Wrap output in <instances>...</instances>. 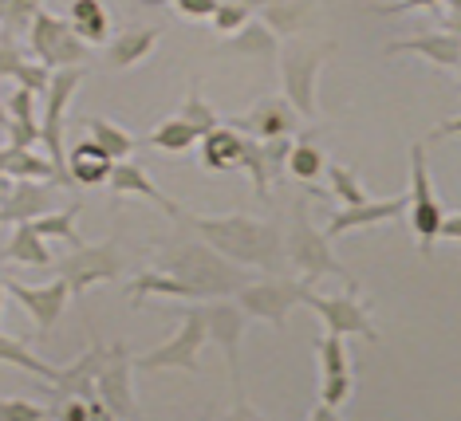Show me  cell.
Masks as SVG:
<instances>
[{
    "instance_id": "6da1fadb",
    "label": "cell",
    "mask_w": 461,
    "mask_h": 421,
    "mask_svg": "<svg viewBox=\"0 0 461 421\" xmlns=\"http://www.w3.org/2000/svg\"><path fill=\"white\" fill-rule=\"evenodd\" d=\"M177 225L197 233L209 248H217L225 260L240 268H260L268 276H288V256H285V228L272 220H257L245 213L229 217H202V213H182Z\"/></svg>"
},
{
    "instance_id": "7a4b0ae2",
    "label": "cell",
    "mask_w": 461,
    "mask_h": 421,
    "mask_svg": "<svg viewBox=\"0 0 461 421\" xmlns=\"http://www.w3.org/2000/svg\"><path fill=\"white\" fill-rule=\"evenodd\" d=\"M158 252V268L177 276L190 288L194 300H229V296H240V291L253 283L249 268L225 260L217 248H209L202 237H166L154 245Z\"/></svg>"
},
{
    "instance_id": "3957f363",
    "label": "cell",
    "mask_w": 461,
    "mask_h": 421,
    "mask_svg": "<svg viewBox=\"0 0 461 421\" xmlns=\"http://www.w3.org/2000/svg\"><path fill=\"white\" fill-rule=\"evenodd\" d=\"M328 233H320L308 217V202H292V217H288V228H285V256H288V268L296 272L300 280L308 283H320L323 276L348 283V291H359V280L351 276L348 268L335 260V252L328 245Z\"/></svg>"
},
{
    "instance_id": "277c9868",
    "label": "cell",
    "mask_w": 461,
    "mask_h": 421,
    "mask_svg": "<svg viewBox=\"0 0 461 421\" xmlns=\"http://www.w3.org/2000/svg\"><path fill=\"white\" fill-rule=\"evenodd\" d=\"M177 315H182V327L174 331V339L139 354V359H134L139 371H190V374L202 371V366H197V351L209 343L205 311H202V303H185Z\"/></svg>"
},
{
    "instance_id": "5b68a950",
    "label": "cell",
    "mask_w": 461,
    "mask_h": 421,
    "mask_svg": "<svg viewBox=\"0 0 461 421\" xmlns=\"http://www.w3.org/2000/svg\"><path fill=\"white\" fill-rule=\"evenodd\" d=\"M79 79H83L79 67L56 71V76H51V91H48V99H44V111H40V134H44V150H48V157H51V166H56L59 185H64V189L76 185V182H71V174H68L64 122H68L71 99H76V91H79Z\"/></svg>"
},
{
    "instance_id": "8992f818",
    "label": "cell",
    "mask_w": 461,
    "mask_h": 421,
    "mask_svg": "<svg viewBox=\"0 0 461 421\" xmlns=\"http://www.w3.org/2000/svg\"><path fill=\"white\" fill-rule=\"evenodd\" d=\"M56 272L71 288V300H79L91 283L119 280L122 272H127V256H122V248H119V237H107L103 245H83L76 252H68L56 264Z\"/></svg>"
},
{
    "instance_id": "52a82bcc",
    "label": "cell",
    "mask_w": 461,
    "mask_h": 421,
    "mask_svg": "<svg viewBox=\"0 0 461 421\" xmlns=\"http://www.w3.org/2000/svg\"><path fill=\"white\" fill-rule=\"evenodd\" d=\"M411 233L418 240V248L429 252L434 240L442 237V220H446V205L442 197L434 193V182H429V162H426V146L414 142L411 146Z\"/></svg>"
},
{
    "instance_id": "ba28073f",
    "label": "cell",
    "mask_w": 461,
    "mask_h": 421,
    "mask_svg": "<svg viewBox=\"0 0 461 421\" xmlns=\"http://www.w3.org/2000/svg\"><path fill=\"white\" fill-rule=\"evenodd\" d=\"M335 44H300L280 56V76H285V99L296 107L300 119H316V79L320 67L331 59Z\"/></svg>"
},
{
    "instance_id": "9c48e42d",
    "label": "cell",
    "mask_w": 461,
    "mask_h": 421,
    "mask_svg": "<svg viewBox=\"0 0 461 421\" xmlns=\"http://www.w3.org/2000/svg\"><path fill=\"white\" fill-rule=\"evenodd\" d=\"M28 48H32L36 63H44L48 71L79 67V63H87V56H91V48L76 36L71 20L51 16V13H40V16L32 20V31H28Z\"/></svg>"
},
{
    "instance_id": "30bf717a",
    "label": "cell",
    "mask_w": 461,
    "mask_h": 421,
    "mask_svg": "<svg viewBox=\"0 0 461 421\" xmlns=\"http://www.w3.org/2000/svg\"><path fill=\"white\" fill-rule=\"evenodd\" d=\"M308 288H312V283L300 280V276H272V280L249 283V288L237 296V303H240V311H245V315L265 319L276 331H285L292 308H300L303 296H308Z\"/></svg>"
},
{
    "instance_id": "8fae6325",
    "label": "cell",
    "mask_w": 461,
    "mask_h": 421,
    "mask_svg": "<svg viewBox=\"0 0 461 421\" xmlns=\"http://www.w3.org/2000/svg\"><path fill=\"white\" fill-rule=\"evenodd\" d=\"M303 308H312L320 315L328 335H343V339H348V335H359L363 343H379V331H375L359 291H348V296H320L316 283H312L308 296H303Z\"/></svg>"
},
{
    "instance_id": "7c38bea8",
    "label": "cell",
    "mask_w": 461,
    "mask_h": 421,
    "mask_svg": "<svg viewBox=\"0 0 461 421\" xmlns=\"http://www.w3.org/2000/svg\"><path fill=\"white\" fill-rule=\"evenodd\" d=\"M202 311H205L209 343L221 346V354H225V363H229V378H233V398L245 394V382H240V339H245L249 315L240 311V303H233V300H209V303H202Z\"/></svg>"
},
{
    "instance_id": "4fadbf2b",
    "label": "cell",
    "mask_w": 461,
    "mask_h": 421,
    "mask_svg": "<svg viewBox=\"0 0 461 421\" xmlns=\"http://www.w3.org/2000/svg\"><path fill=\"white\" fill-rule=\"evenodd\" d=\"M111 359H114V346L95 339L76 363L59 371L56 382L44 386V394L51 398V402H64V398H83V402H95V382H99V374L107 371Z\"/></svg>"
},
{
    "instance_id": "5bb4252c",
    "label": "cell",
    "mask_w": 461,
    "mask_h": 421,
    "mask_svg": "<svg viewBox=\"0 0 461 421\" xmlns=\"http://www.w3.org/2000/svg\"><path fill=\"white\" fill-rule=\"evenodd\" d=\"M300 114L296 107L285 99V94H268V99H260L249 114H237V119H225V126H233V130L249 134V139L257 142H272V139H296L300 134Z\"/></svg>"
},
{
    "instance_id": "9a60e30c",
    "label": "cell",
    "mask_w": 461,
    "mask_h": 421,
    "mask_svg": "<svg viewBox=\"0 0 461 421\" xmlns=\"http://www.w3.org/2000/svg\"><path fill=\"white\" fill-rule=\"evenodd\" d=\"M131 374H134V359L127 354V346H114V359L107 363V371H103L95 382V398L119 421H139V402H134Z\"/></svg>"
},
{
    "instance_id": "2e32d148",
    "label": "cell",
    "mask_w": 461,
    "mask_h": 421,
    "mask_svg": "<svg viewBox=\"0 0 461 421\" xmlns=\"http://www.w3.org/2000/svg\"><path fill=\"white\" fill-rule=\"evenodd\" d=\"M8 296H16L20 308L36 319V335H40V339H51V331H56L59 315H64L68 300H71V288L64 280L44 283V288H28V283L8 280Z\"/></svg>"
},
{
    "instance_id": "e0dca14e",
    "label": "cell",
    "mask_w": 461,
    "mask_h": 421,
    "mask_svg": "<svg viewBox=\"0 0 461 421\" xmlns=\"http://www.w3.org/2000/svg\"><path fill=\"white\" fill-rule=\"evenodd\" d=\"M406 209H411V193H398V197H383V202H363V205L339 209V213L328 220V237H343V233H355V228L383 225V220L402 217Z\"/></svg>"
},
{
    "instance_id": "ac0fdd59",
    "label": "cell",
    "mask_w": 461,
    "mask_h": 421,
    "mask_svg": "<svg viewBox=\"0 0 461 421\" xmlns=\"http://www.w3.org/2000/svg\"><path fill=\"white\" fill-rule=\"evenodd\" d=\"M383 56H422L434 67H457L461 63V40L449 31H422V36H406L383 48Z\"/></svg>"
},
{
    "instance_id": "d6986e66",
    "label": "cell",
    "mask_w": 461,
    "mask_h": 421,
    "mask_svg": "<svg viewBox=\"0 0 461 421\" xmlns=\"http://www.w3.org/2000/svg\"><path fill=\"white\" fill-rule=\"evenodd\" d=\"M51 197H56V185L51 182H16L8 202L0 205V225H28V220H36L44 213H56Z\"/></svg>"
},
{
    "instance_id": "ffe728a7",
    "label": "cell",
    "mask_w": 461,
    "mask_h": 421,
    "mask_svg": "<svg viewBox=\"0 0 461 421\" xmlns=\"http://www.w3.org/2000/svg\"><path fill=\"white\" fill-rule=\"evenodd\" d=\"M245 134L233 130V126H217L213 134H205L202 142V166L209 174H233L245 166Z\"/></svg>"
},
{
    "instance_id": "44dd1931",
    "label": "cell",
    "mask_w": 461,
    "mask_h": 421,
    "mask_svg": "<svg viewBox=\"0 0 461 421\" xmlns=\"http://www.w3.org/2000/svg\"><path fill=\"white\" fill-rule=\"evenodd\" d=\"M107 185L114 189V193H139V197H146V202L158 205L166 217L182 220V209H177V202H174V197H166L162 189L150 182V174H146L142 166H134V162H114V174H111Z\"/></svg>"
},
{
    "instance_id": "7402d4cb",
    "label": "cell",
    "mask_w": 461,
    "mask_h": 421,
    "mask_svg": "<svg viewBox=\"0 0 461 421\" xmlns=\"http://www.w3.org/2000/svg\"><path fill=\"white\" fill-rule=\"evenodd\" d=\"M68 174L76 185H107L114 174V157L95 139H87L68 150Z\"/></svg>"
},
{
    "instance_id": "603a6c76",
    "label": "cell",
    "mask_w": 461,
    "mask_h": 421,
    "mask_svg": "<svg viewBox=\"0 0 461 421\" xmlns=\"http://www.w3.org/2000/svg\"><path fill=\"white\" fill-rule=\"evenodd\" d=\"M150 296H166V300H194L190 296V288H185L177 276H170V272H162V268H142L139 276L131 280V288H127V300H131V308H142Z\"/></svg>"
},
{
    "instance_id": "cb8c5ba5",
    "label": "cell",
    "mask_w": 461,
    "mask_h": 421,
    "mask_svg": "<svg viewBox=\"0 0 461 421\" xmlns=\"http://www.w3.org/2000/svg\"><path fill=\"white\" fill-rule=\"evenodd\" d=\"M316 139H320V126H316V130L296 134V146H292V154H288V174L296 177V182H303L308 189L316 185V177L328 174V157H323Z\"/></svg>"
},
{
    "instance_id": "d4e9b609",
    "label": "cell",
    "mask_w": 461,
    "mask_h": 421,
    "mask_svg": "<svg viewBox=\"0 0 461 421\" xmlns=\"http://www.w3.org/2000/svg\"><path fill=\"white\" fill-rule=\"evenodd\" d=\"M68 20L83 44H107L111 40V13L103 0H71Z\"/></svg>"
},
{
    "instance_id": "484cf974",
    "label": "cell",
    "mask_w": 461,
    "mask_h": 421,
    "mask_svg": "<svg viewBox=\"0 0 461 421\" xmlns=\"http://www.w3.org/2000/svg\"><path fill=\"white\" fill-rule=\"evenodd\" d=\"M158 36H162V28H131V31H122V36L111 40L107 63H111V67H119V71L122 67H134V63H142L154 51Z\"/></svg>"
},
{
    "instance_id": "4316f807",
    "label": "cell",
    "mask_w": 461,
    "mask_h": 421,
    "mask_svg": "<svg viewBox=\"0 0 461 421\" xmlns=\"http://www.w3.org/2000/svg\"><path fill=\"white\" fill-rule=\"evenodd\" d=\"M312 4H316V0H280V4L260 13V24L288 40V36H296L300 28L312 24Z\"/></svg>"
},
{
    "instance_id": "83f0119b",
    "label": "cell",
    "mask_w": 461,
    "mask_h": 421,
    "mask_svg": "<svg viewBox=\"0 0 461 421\" xmlns=\"http://www.w3.org/2000/svg\"><path fill=\"white\" fill-rule=\"evenodd\" d=\"M5 260L28 264V268H51V252L32 225H16V233L8 237V245H5Z\"/></svg>"
},
{
    "instance_id": "f1b7e54d",
    "label": "cell",
    "mask_w": 461,
    "mask_h": 421,
    "mask_svg": "<svg viewBox=\"0 0 461 421\" xmlns=\"http://www.w3.org/2000/svg\"><path fill=\"white\" fill-rule=\"evenodd\" d=\"M276 48H280V36L268 31L260 20L257 24L249 20V24L240 28L237 36H229V44H225L229 56H257V59H276Z\"/></svg>"
},
{
    "instance_id": "f546056e",
    "label": "cell",
    "mask_w": 461,
    "mask_h": 421,
    "mask_svg": "<svg viewBox=\"0 0 461 421\" xmlns=\"http://www.w3.org/2000/svg\"><path fill=\"white\" fill-rule=\"evenodd\" d=\"M0 363L44 378V382H56L59 378V366H51V363L40 359V354H32V346H28L24 339H16V335H0Z\"/></svg>"
},
{
    "instance_id": "4dcf8cb0",
    "label": "cell",
    "mask_w": 461,
    "mask_h": 421,
    "mask_svg": "<svg viewBox=\"0 0 461 421\" xmlns=\"http://www.w3.org/2000/svg\"><path fill=\"white\" fill-rule=\"evenodd\" d=\"M146 146H154V150H162V154H185L190 146H197L202 139H197V130L190 122H182V119H166L162 126H154L150 134L142 139Z\"/></svg>"
},
{
    "instance_id": "1f68e13d",
    "label": "cell",
    "mask_w": 461,
    "mask_h": 421,
    "mask_svg": "<svg viewBox=\"0 0 461 421\" xmlns=\"http://www.w3.org/2000/svg\"><path fill=\"white\" fill-rule=\"evenodd\" d=\"M83 130H87L91 139H95L103 150L114 157V162H131L134 146H139L127 130H122V126H114V122H107V119H83Z\"/></svg>"
},
{
    "instance_id": "d6a6232c",
    "label": "cell",
    "mask_w": 461,
    "mask_h": 421,
    "mask_svg": "<svg viewBox=\"0 0 461 421\" xmlns=\"http://www.w3.org/2000/svg\"><path fill=\"white\" fill-rule=\"evenodd\" d=\"M76 217H79V202H76V205H68L64 213H44V217L28 220V225H32L44 240H48V237L68 240L71 252H76V248H83V237H79V228H76Z\"/></svg>"
},
{
    "instance_id": "836d02e7",
    "label": "cell",
    "mask_w": 461,
    "mask_h": 421,
    "mask_svg": "<svg viewBox=\"0 0 461 421\" xmlns=\"http://www.w3.org/2000/svg\"><path fill=\"white\" fill-rule=\"evenodd\" d=\"M44 0H5V24H0V36H5V44H16L20 36H28L32 31V20L44 13Z\"/></svg>"
},
{
    "instance_id": "e575fe53",
    "label": "cell",
    "mask_w": 461,
    "mask_h": 421,
    "mask_svg": "<svg viewBox=\"0 0 461 421\" xmlns=\"http://www.w3.org/2000/svg\"><path fill=\"white\" fill-rule=\"evenodd\" d=\"M323 177H328V197H331V202H339L343 209L371 202V197H366V189L359 185V177H355V170H348V166L328 162V174H323Z\"/></svg>"
},
{
    "instance_id": "d590c367",
    "label": "cell",
    "mask_w": 461,
    "mask_h": 421,
    "mask_svg": "<svg viewBox=\"0 0 461 421\" xmlns=\"http://www.w3.org/2000/svg\"><path fill=\"white\" fill-rule=\"evenodd\" d=\"M182 122H190L194 130H197V139H205V134H213L217 126H225V119L217 114L213 107L205 103V94H202V87H190V94H185V103H182V114H177Z\"/></svg>"
},
{
    "instance_id": "8d00e7d4",
    "label": "cell",
    "mask_w": 461,
    "mask_h": 421,
    "mask_svg": "<svg viewBox=\"0 0 461 421\" xmlns=\"http://www.w3.org/2000/svg\"><path fill=\"white\" fill-rule=\"evenodd\" d=\"M316 359H320V378L351 374V359H348V343H343V335H323V339L316 343Z\"/></svg>"
},
{
    "instance_id": "74e56055",
    "label": "cell",
    "mask_w": 461,
    "mask_h": 421,
    "mask_svg": "<svg viewBox=\"0 0 461 421\" xmlns=\"http://www.w3.org/2000/svg\"><path fill=\"white\" fill-rule=\"evenodd\" d=\"M0 421H51V406H36L24 398H0Z\"/></svg>"
},
{
    "instance_id": "f35d334b",
    "label": "cell",
    "mask_w": 461,
    "mask_h": 421,
    "mask_svg": "<svg viewBox=\"0 0 461 421\" xmlns=\"http://www.w3.org/2000/svg\"><path fill=\"white\" fill-rule=\"evenodd\" d=\"M51 76H56V71H48L44 63L24 59V67L16 71V83H20L24 91H32L36 99H48V91H51Z\"/></svg>"
},
{
    "instance_id": "ab89813d",
    "label": "cell",
    "mask_w": 461,
    "mask_h": 421,
    "mask_svg": "<svg viewBox=\"0 0 461 421\" xmlns=\"http://www.w3.org/2000/svg\"><path fill=\"white\" fill-rule=\"evenodd\" d=\"M351 390H355V378H351V374L320 378V402H323V406H331V409H339L343 402H348Z\"/></svg>"
},
{
    "instance_id": "60d3db41",
    "label": "cell",
    "mask_w": 461,
    "mask_h": 421,
    "mask_svg": "<svg viewBox=\"0 0 461 421\" xmlns=\"http://www.w3.org/2000/svg\"><path fill=\"white\" fill-rule=\"evenodd\" d=\"M8 119H13V122H28V126H40V119H36V94L24 91V87H16L13 99H8Z\"/></svg>"
},
{
    "instance_id": "b9f144b4",
    "label": "cell",
    "mask_w": 461,
    "mask_h": 421,
    "mask_svg": "<svg viewBox=\"0 0 461 421\" xmlns=\"http://www.w3.org/2000/svg\"><path fill=\"white\" fill-rule=\"evenodd\" d=\"M249 16H253V13H249V8H240V4H221V8H217V16H213V28L221 31V36H237V31L249 24Z\"/></svg>"
},
{
    "instance_id": "7bdbcfd3",
    "label": "cell",
    "mask_w": 461,
    "mask_h": 421,
    "mask_svg": "<svg viewBox=\"0 0 461 421\" xmlns=\"http://www.w3.org/2000/svg\"><path fill=\"white\" fill-rule=\"evenodd\" d=\"M51 421H91V402H83V398L51 402Z\"/></svg>"
},
{
    "instance_id": "ee69618b",
    "label": "cell",
    "mask_w": 461,
    "mask_h": 421,
    "mask_svg": "<svg viewBox=\"0 0 461 421\" xmlns=\"http://www.w3.org/2000/svg\"><path fill=\"white\" fill-rule=\"evenodd\" d=\"M174 8H177V16H185V20H209V24H213L221 0H174Z\"/></svg>"
},
{
    "instance_id": "f6af8a7d",
    "label": "cell",
    "mask_w": 461,
    "mask_h": 421,
    "mask_svg": "<svg viewBox=\"0 0 461 421\" xmlns=\"http://www.w3.org/2000/svg\"><path fill=\"white\" fill-rule=\"evenodd\" d=\"M20 67H24V51L0 40V79H16Z\"/></svg>"
},
{
    "instance_id": "bcb514c9",
    "label": "cell",
    "mask_w": 461,
    "mask_h": 421,
    "mask_svg": "<svg viewBox=\"0 0 461 421\" xmlns=\"http://www.w3.org/2000/svg\"><path fill=\"white\" fill-rule=\"evenodd\" d=\"M221 421H272V417H265L260 409L249 406V398H245V394H237V398H233V409H229Z\"/></svg>"
},
{
    "instance_id": "7dc6e473",
    "label": "cell",
    "mask_w": 461,
    "mask_h": 421,
    "mask_svg": "<svg viewBox=\"0 0 461 421\" xmlns=\"http://www.w3.org/2000/svg\"><path fill=\"white\" fill-rule=\"evenodd\" d=\"M442 31L461 40V0H446V16H442Z\"/></svg>"
},
{
    "instance_id": "c3c4849f",
    "label": "cell",
    "mask_w": 461,
    "mask_h": 421,
    "mask_svg": "<svg viewBox=\"0 0 461 421\" xmlns=\"http://www.w3.org/2000/svg\"><path fill=\"white\" fill-rule=\"evenodd\" d=\"M442 240H457V245H461V213H446V220H442Z\"/></svg>"
},
{
    "instance_id": "681fc988",
    "label": "cell",
    "mask_w": 461,
    "mask_h": 421,
    "mask_svg": "<svg viewBox=\"0 0 461 421\" xmlns=\"http://www.w3.org/2000/svg\"><path fill=\"white\" fill-rule=\"evenodd\" d=\"M221 4H240V8H249V13H265V8L280 4V0H221Z\"/></svg>"
},
{
    "instance_id": "f907efd6",
    "label": "cell",
    "mask_w": 461,
    "mask_h": 421,
    "mask_svg": "<svg viewBox=\"0 0 461 421\" xmlns=\"http://www.w3.org/2000/svg\"><path fill=\"white\" fill-rule=\"evenodd\" d=\"M454 134H461V114H457V119H446L442 126H438L434 139H454Z\"/></svg>"
},
{
    "instance_id": "816d5d0a",
    "label": "cell",
    "mask_w": 461,
    "mask_h": 421,
    "mask_svg": "<svg viewBox=\"0 0 461 421\" xmlns=\"http://www.w3.org/2000/svg\"><path fill=\"white\" fill-rule=\"evenodd\" d=\"M308 421H339V414H335L331 406H323V402H320V406L308 414Z\"/></svg>"
},
{
    "instance_id": "f5cc1de1",
    "label": "cell",
    "mask_w": 461,
    "mask_h": 421,
    "mask_svg": "<svg viewBox=\"0 0 461 421\" xmlns=\"http://www.w3.org/2000/svg\"><path fill=\"white\" fill-rule=\"evenodd\" d=\"M91 421H119V417H114L111 409H107V406H103L99 398H95V402H91Z\"/></svg>"
},
{
    "instance_id": "db71d44e",
    "label": "cell",
    "mask_w": 461,
    "mask_h": 421,
    "mask_svg": "<svg viewBox=\"0 0 461 421\" xmlns=\"http://www.w3.org/2000/svg\"><path fill=\"white\" fill-rule=\"evenodd\" d=\"M5 291H8V280H0V315H5Z\"/></svg>"
},
{
    "instance_id": "11a10c76",
    "label": "cell",
    "mask_w": 461,
    "mask_h": 421,
    "mask_svg": "<svg viewBox=\"0 0 461 421\" xmlns=\"http://www.w3.org/2000/svg\"><path fill=\"white\" fill-rule=\"evenodd\" d=\"M139 4H146V8H158V4H166V0H139Z\"/></svg>"
},
{
    "instance_id": "9f6ffc18",
    "label": "cell",
    "mask_w": 461,
    "mask_h": 421,
    "mask_svg": "<svg viewBox=\"0 0 461 421\" xmlns=\"http://www.w3.org/2000/svg\"><path fill=\"white\" fill-rule=\"evenodd\" d=\"M0 126H8V107H0Z\"/></svg>"
},
{
    "instance_id": "6f0895ef",
    "label": "cell",
    "mask_w": 461,
    "mask_h": 421,
    "mask_svg": "<svg viewBox=\"0 0 461 421\" xmlns=\"http://www.w3.org/2000/svg\"><path fill=\"white\" fill-rule=\"evenodd\" d=\"M0 24H5V0H0Z\"/></svg>"
},
{
    "instance_id": "680465c9",
    "label": "cell",
    "mask_w": 461,
    "mask_h": 421,
    "mask_svg": "<svg viewBox=\"0 0 461 421\" xmlns=\"http://www.w3.org/2000/svg\"><path fill=\"white\" fill-rule=\"evenodd\" d=\"M457 91H461V63H457Z\"/></svg>"
},
{
    "instance_id": "91938a15",
    "label": "cell",
    "mask_w": 461,
    "mask_h": 421,
    "mask_svg": "<svg viewBox=\"0 0 461 421\" xmlns=\"http://www.w3.org/2000/svg\"><path fill=\"white\" fill-rule=\"evenodd\" d=\"M202 421H213V414H205V417H202Z\"/></svg>"
}]
</instances>
